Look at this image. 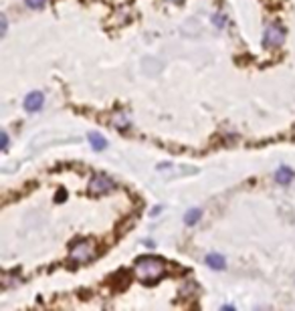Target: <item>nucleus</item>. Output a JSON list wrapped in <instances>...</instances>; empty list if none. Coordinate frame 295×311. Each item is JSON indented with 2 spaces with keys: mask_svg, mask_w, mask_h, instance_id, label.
I'll list each match as a JSON object with an SVG mask.
<instances>
[{
  "mask_svg": "<svg viewBox=\"0 0 295 311\" xmlns=\"http://www.w3.org/2000/svg\"><path fill=\"white\" fill-rule=\"evenodd\" d=\"M164 261L158 256H142L136 261V275L142 279V281H156L162 277L164 273Z\"/></svg>",
  "mask_w": 295,
  "mask_h": 311,
  "instance_id": "1",
  "label": "nucleus"
},
{
  "mask_svg": "<svg viewBox=\"0 0 295 311\" xmlns=\"http://www.w3.org/2000/svg\"><path fill=\"white\" fill-rule=\"evenodd\" d=\"M95 242L89 240V238H83V240H77L73 242L71 250H69V258L73 263H89L91 258L95 256Z\"/></svg>",
  "mask_w": 295,
  "mask_h": 311,
  "instance_id": "2",
  "label": "nucleus"
},
{
  "mask_svg": "<svg viewBox=\"0 0 295 311\" xmlns=\"http://www.w3.org/2000/svg\"><path fill=\"white\" fill-rule=\"evenodd\" d=\"M114 188H116V182L108 174H95L91 178V182H89V192L91 194H97V196H100V194H108Z\"/></svg>",
  "mask_w": 295,
  "mask_h": 311,
  "instance_id": "3",
  "label": "nucleus"
},
{
  "mask_svg": "<svg viewBox=\"0 0 295 311\" xmlns=\"http://www.w3.org/2000/svg\"><path fill=\"white\" fill-rule=\"evenodd\" d=\"M283 40H285V30H283L281 24H275V22H273V24H269V26L265 28V38H263L265 46L277 48V46L283 44Z\"/></svg>",
  "mask_w": 295,
  "mask_h": 311,
  "instance_id": "4",
  "label": "nucleus"
},
{
  "mask_svg": "<svg viewBox=\"0 0 295 311\" xmlns=\"http://www.w3.org/2000/svg\"><path fill=\"white\" fill-rule=\"evenodd\" d=\"M44 106V97H42V93H38V91H32V93H28L26 95V99H24V110L26 112H38L40 108Z\"/></svg>",
  "mask_w": 295,
  "mask_h": 311,
  "instance_id": "5",
  "label": "nucleus"
},
{
  "mask_svg": "<svg viewBox=\"0 0 295 311\" xmlns=\"http://www.w3.org/2000/svg\"><path fill=\"white\" fill-rule=\"evenodd\" d=\"M206 265H208L210 269H216V271H220V269H224V267H226V261H224V256H222V254L210 252V254L206 256Z\"/></svg>",
  "mask_w": 295,
  "mask_h": 311,
  "instance_id": "6",
  "label": "nucleus"
},
{
  "mask_svg": "<svg viewBox=\"0 0 295 311\" xmlns=\"http://www.w3.org/2000/svg\"><path fill=\"white\" fill-rule=\"evenodd\" d=\"M275 180H277L281 186H285V184H289V182L293 180V172H291L287 166H281V168L275 172Z\"/></svg>",
  "mask_w": 295,
  "mask_h": 311,
  "instance_id": "7",
  "label": "nucleus"
},
{
  "mask_svg": "<svg viewBox=\"0 0 295 311\" xmlns=\"http://www.w3.org/2000/svg\"><path fill=\"white\" fill-rule=\"evenodd\" d=\"M89 142H91L93 150H106V146H108L106 138L100 136V134H89Z\"/></svg>",
  "mask_w": 295,
  "mask_h": 311,
  "instance_id": "8",
  "label": "nucleus"
},
{
  "mask_svg": "<svg viewBox=\"0 0 295 311\" xmlns=\"http://www.w3.org/2000/svg\"><path fill=\"white\" fill-rule=\"evenodd\" d=\"M200 214H202V212H200L198 208H192V210H188V212H186V216H184V222H186L188 226H192V224H196V222L200 220Z\"/></svg>",
  "mask_w": 295,
  "mask_h": 311,
  "instance_id": "9",
  "label": "nucleus"
},
{
  "mask_svg": "<svg viewBox=\"0 0 295 311\" xmlns=\"http://www.w3.org/2000/svg\"><path fill=\"white\" fill-rule=\"evenodd\" d=\"M114 126L120 128V130H126V128H130V118H126L124 114H116V118H114Z\"/></svg>",
  "mask_w": 295,
  "mask_h": 311,
  "instance_id": "10",
  "label": "nucleus"
},
{
  "mask_svg": "<svg viewBox=\"0 0 295 311\" xmlns=\"http://www.w3.org/2000/svg\"><path fill=\"white\" fill-rule=\"evenodd\" d=\"M26 2V6H30V8H42L44 4H46V0H24Z\"/></svg>",
  "mask_w": 295,
  "mask_h": 311,
  "instance_id": "11",
  "label": "nucleus"
},
{
  "mask_svg": "<svg viewBox=\"0 0 295 311\" xmlns=\"http://www.w3.org/2000/svg\"><path fill=\"white\" fill-rule=\"evenodd\" d=\"M214 24H216L218 28H222V26L226 24V18H224L222 14H214Z\"/></svg>",
  "mask_w": 295,
  "mask_h": 311,
  "instance_id": "12",
  "label": "nucleus"
},
{
  "mask_svg": "<svg viewBox=\"0 0 295 311\" xmlns=\"http://www.w3.org/2000/svg\"><path fill=\"white\" fill-rule=\"evenodd\" d=\"M2 150H8V136L2 134Z\"/></svg>",
  "mask_w": 295,
  "mask_h": 311,
  "instance_id": "13",
  "label": "nucleus"
},
{
  "mask_svg": "<svg viewBox=\"0 0 295 311\" xmlns=\"http://www.w3.org/2000/svg\"><path fill=\"white\" fill-rule=\"evenodd\" d=\"M6 32V16H2V34Z\"/></svg>",
  "mask_w": 295,
  "mask_h": 311,
  "instance_id": "14",
  "label": "nucleus"
},
{
  "mask_svg": "<svg viewBox=\"0 0 295 311\" xmlns=\"http://www.w3.org/2000/svg\"><path fill=\"white\" fill-rule=\"evenodd\" d=\"M168 2H174V4H178V2H182V0H168Z\"/></svg>",
  "mask_w": 295,
  "mask_h": 311,
  "instance_id": "15",
  "label": "nucleus"
}]
</instances>
